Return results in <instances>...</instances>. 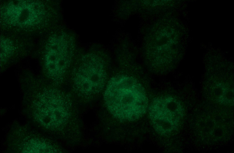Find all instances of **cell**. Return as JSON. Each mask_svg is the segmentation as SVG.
I'll return each mask as SVG.
<instances>
[{
    "instance_id": "3",
    "label": "cell",
    "mask_w": 234,
    "mask_h": 153,
    "mask_svg": "<svg viewBox=\"0 0 234 153\" xmlns=\"http://www.w3.org/2000/svg\"><path fill=\"white\" fill-rule=\"evenodd\" d=\"M45 11L44 5L39 1L12 0L2 6L1 15L2 20L8 24L26 27L39 23Z\"/></svg>"
},
{
    "instance_id": "5",
    "label": "cell",
    "mask_w": 234,
    "mask_h": 153,
    "mask_svg": "<svg viewBox=\"0 0 234 153\" xmlns=\"http://www.w3.org/2000/svg\"><path fill=\"white\" fill-rule=\"evenodd\" d=\"M44 100L40 101L35 111L38 121L49 128H56L65 123L69 115L66 102L61 98L55 96L49 100Z\"/></svg>"
},
{
    "instance_id": "6",
    "label": "cell",
    "mask_w": 234,
    "mask_h": 153,
    "mask_svg": "<svg viewBox=\"0 0 234 153\" xmlns=\"http://www.w3.org/2000/svg\"><path fill=\"white\" fill-rule=\"evenodd\" d=\"M70 50L64 39L57 36L48 39L46 48L45 64L48 71L55 77L61 76L68 64Z\"/></svg>"
},
{
    "instance_id": "7",
    "label": "cell",
    "mask_w": 234,
    "mask_h": 153,
    "mask_svg": "<svg viewBox=\"0 0 234 153\" xmlns=\"http://www.w3.org/2000/svg\"><path fill=\"white\" fill-rule=\"evenodd\" d=\"M26 153L52 152L53 150L49 144L39 140H30L23 149Z\"/></svg>"
},
{
    "instance_id": "4",
    "label": "cell",
    "mask_w": 234,
    "mask_h": 153,
    "mask_svg": "<svg viewBox=\"0 0 234 153\" xmlns=\"http://www.w3.org/2000/svg\"><path fill=\"white\" fill-rule=\"evenodd\" d=\"M74 72L73 81L78 91L85 95L96 94L103 89L107 74L97 58L87 57Z\"/></svg>"
},
{
    "instance_id": "2",
    "label": "cell",
    "mask_w": 234,
    "mask_h": 153,
    "mask_svg": "<svg viewBox=\"0 0 234 153\" xmlns=\"http://www.w3.org/2000/svg\"><path fill=\"white\" fill-rule=\"evenodd\" d=\"M149 119L155 130L166 135L175 130L183 117L184 109L181 103L171 96L155 97L148 106Z\"/></svg>"
},
{
    "instance_id": "8",
    "label": "cell",
    "mask_w": 234,
    "mask_h": 153,
    "mask_svg": "<svg viewBox=\"0 0 234 153\" xmlns=\"http://www.w3.org/2000/svg\"><path fill=\"white\" fill-rule=\"evenodd\" d=\"M14 50L12 41L9 38H1V59L2 61L7 60L12 55Z\"/></svg>"
},
{
    "instance_id": "1",
    "label": "cell",
    "mask_w": 234,
    "mask_h": 153,
    "mask_svg": "<svg viewBox=\"0 0 234 153\" xmlns=\"http://www.w3.org/2000/svg\"><path fill=\"white\" fill-rule=\"evenodd\" d=\"M104 99L111 115L123 122L139 120L145 114L149 106L143 86L134 78L123 75L115 76L110 79Z\"/></svg>"
}]
</instances>
